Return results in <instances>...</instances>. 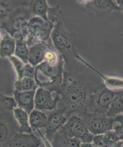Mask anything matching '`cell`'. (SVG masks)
<instances>
[{
  "mask_svg": "<svg viewBox=\"0 0 123 147\" xmlns=\"http://www.w3.org/2000/svg\"><path fill=\"white\" fill-rule=\"evenodd\" d=\"M115 2L121 9V11H123V1H115Z\"/></svg>",
  "mask_w": 123,
  "mask_h": 147,
  "instance_id": "cell-26",
  "label": "cell"
},
{
  "mask_svg": "<svg viewBox=\"0 0 123 147\" xmlns=\"http://www.w3.org/2000/svg\"><path fill=\"white\" fill-rule=\"evenodd\" d=\"M60 101L59 95L56 94L53 98L52 92L42 88H38L35 93L34 102L36 109L52 111L57 109V103Z\"/></svg>",
  "mask_w": 123,
  "mask_h": 147,
  "instance_id": "cell-6",
  "label": "cell"
},
{
  "mask_svg": "<svg viewBox=\"0 0 123 147\" xmlns=\"http://www.w3.org/2000/svg\"><path fill=\"white\" fill-rule=\"evenodd\" d=\"M66 110L64 108L56 109L52 110L48 115V124L46 127L45 137L50 142L60 129L65 125L66 118L65 116Z\"/></svg>",
  "mask_w": 123,
  "mask_h": 147,
  "instance_id": "cell-7",
  "label": "cell"
},
{
  "mask_svg": "<svg viewBox=\"0 0 123 147\" xmlns=\"http://www.w3.org/2000/svg\"><path fill=\"white\" fill-rule=\"evenodd\" d=\"M14 119L17 123L20 132L32 133L30 126L28 114L23 109L17 107L13 110Z\"/></svg>",
  "mask_w": 123,
  "mask_h": 147,
  "instance_id": "cell-16",
  "label": "cell"
},
{
  "mask_svg": "<svg viewBox=\"0 0 123 147\" xmlns=\"http://www.w3.org/2000/svg\"><path fill=\"white\" fill-rule=\"evenodd\" d=\"M37 131H38V132H39V134H40V136H41L42 140L44 142V145H45L46 147H53L49 140H47L45 136H43L42 134V132H41V131H40V130L38 129L37 130Z\"/></svg>",
  "mask_w": 123,
  "mask_h": 147,
  "instance_id": "cell-24",
  "label": "cell"
},
{
  "mask_svg": "<svg viewBox=\"0 0 123 147\" xmlns=\"http://www.w3.org/2000/svg\"><path fill=\"white\" fill-rule=\"evenodd\" d=\"M123 141L118 140L112 129L104 134L94 136L93 144L99 147H121Z\"/></svg>",
  "mask_w": 123,
  "mask_h": 147,
  "instance_id": "cell-11",
  "label": "cell"
},
{
  "mask_svg": "<svg viewBox=\"0 0 123 147\" xmlns=\"http://www.w3.org/2000/svg\"><path fill=\"white\" fill-rule=\"evenodd\" d=\"M95 85L89 84L65 75L63 83L54 88L52 92L58 94L65 115H78L87 112L89 99Z\"/></svg>",
  "mask_w": 123,
  "mask_h": 147,
  "instance_id": "cell-1",
  "label": "cell"
},
{
  "mask_svg": "<svg viewBox=\"0 0 123 147\" xmlns=\"http://www.w3.org/2000/svg\"><path fill=\"white\" fill-rule=\"evenodd\" d=\"M114 91L113 98L106 115L108 117L113 118L123 114V90Z\"/></svg>",
  "mask_w": 123,
  "mask_h": 147,
  "instance_id": "cell-15",
  "label": "cell"
},
{
  "mask_svg": "<svg viewBox=\"0 0 123 147\" xmlns=\"http://www.w3.org/2000/svg\"><path fill=\"white\" fill-rule=\"evenodd\" d=\"M80 59L82 62L84 63L87 67L91 68L101 77L104 81L103 84L106 87L113 91L123 90V78L104 75L91 66V64L82 59Z\"/></svg>",
  "mask_w": 123,
  "mask_h": 147,
  "instance_id": "cell-12",
  "label": "cell"
},
{
  "mask_svg": "<svg viewBox=\"0 0 123 147\" xmlns=\"http://www.w3.org/2000/svg\"><path fill=\"white\" fill-rule=\"evenodd\" d=\"M38 85L33 78L24 77L17 81L14 84L15 90L19 92L36 90Z\"/></svg>",
  "mask_w": 123,
  "mask_h": 147,
  "instance_id": "cell-17",
  "label": "cell"
},
{
  "mask_svg": "<svg viewBox=\"0 0 123 147\" xmlns=\"http://www.w3.org/2000/svg\"><path fill=\"white\" fill-rule=\"evenodd\" d=\"M27 51L25 46L23 44H19L17 46L16 53L17 55L23 58L27 56Z\"/></svg>",
  "mask_w": 123,
  "mask_h": 147,
  "instance_id": "cell-21",
  "label": "cell"
},
{
  "mask_svg": "<svg viewBox=\"0 0 123 147\" xmlns=\"http://www.w3.org/2000/svg\"><path fill=\"white\" fill-rule=\"evenodd\" d=\"M123 147V143L122 145V147Z\"/></svg>",
  "mask_w": 123,
  "mask_h": 147,
  "instance_id": "cell-27",
  "label": "cell"
},
{
  "mask_svg": "<svg viewBox=\"0 0 123 147\" xmlns=\"http://www.w3.org/2000/svg\"><path fill=\"white\" fill-rule=\"evenodd\" d=\"M42 140L32 133L18 132L8 147H40Z\"/></svg>",
  "mask_w": 123,
  "mask_h": 147,
  "instance_id": "cell-8",
  "label": "cell"
},
{
  "mask_svg": "<svg viewBox=\"0 0 123 147\" xmlns=\"http://www.w3.org/2000/svg\"><path fill=\"white\" fill-rule=\"evenodd\" d=\"M113 130L118 140L123 142V114L114 118Z\"/></svg>",
  "mask_w": 123,
  "mask_h": 147,
  "instance_id": "cell-19",
  "label": "cell"
},
{
  "mask_svg": "<svg viewBox=\"0 0 123 147\" xmlns=\"http://www.w3.org/2000/svg\"><path fill=\"white\" fill-rule=\"evenodd\" d=\"M90 133L94 136L103 135L113 129L114 118L106 115L86 112L79 115Z\"/></svg>",
  "mask_w": 123,
  "mask_h": 147,
  "instance_id": "cell-4",
  "label": "cell"
},
{
  "mask_svg": "<svg viewBox=\"0 0 123 147\" xmlns=\"http://www.w3.org/2000/svg\"><path fill=\"white\" fill-rule=\"evenodd\" d=\"M80 147H95V146L93 143H82Z\"/></svg>",
  "mask_w": 123,
  "mask_h": 147,
  "instance_id": "cell-25",
  "label": "cell"
},
{
  "mask_svg": "<svg viewBox=\"0 0 123 147\" xmlns=\"http://www.w3.org/2000/svg\"><path fill=\"white\" fill-rule=\"evenodd\" d=\"M30 59H32L33 62H36V60H40L41 58L42 52L40 48H36L35 49V51H32L31 53Z\"/></svg>",
  "mask_w": 123,
  "mask_h": 147,
  "instance_id": "cell-22",
  "label": "cell"
},
{
  "mask_svg": "<svg viewBox=\"0 0 123 147\" xmlns=\"http://www.w3.org/2000/svg\"><path fill=\"white\" fill-rule=\"evenodd\" d=\"M1 147H8L13 138L18 132H20L19 125L14 120L11 114L5 110H1Z\"/></svg>",
  "mask_w": 123,
  "mask_h": 147,
  "instance_id": "cell-5",
  "label": "cell"
},
{
  "mask_svg": "<svg viewBox=\"0 0 123 147\" xmlns=\"http://www.w3.org/2000/svg\"><path fill=\"white\" fill-rule=\"evenodd\" d=\"M53 147H80L82 142L77 138H69L61 134L58 131L50 142Z\"/></svg>",
  "mask_w": 123,
  "mask_h": 147,
  "instance_id": "cell-14",
  "label": "cell"
},
{
  "mask_svg": "<svg viewBox=\"0 0 123 147\" xmlns=\"http://www.w3.org/2000/svg\"><path fill=\"white\" fill-rule=\"evenodd\" d=\"M14 42L10 38H6L4 39L1 45L2 53L5 56H9L13 52Z\"/></svg>",
  "mask_w": 123,
  "mask_h": 147,
  "instance_id": "cell-20",
  "label": "cell"
},
{
  "mask_svg": "<svg viewBox=\"0 0 123 147\" xmlns=\"http://www.w3.org/2000/svg\"><path fill=\"white\" fill-rule=\"evenodd\" d=\"M29 120L33 132L40 128H45L48 124V118L45 113L35 109L30 114Z\"/></svg>",
  "mask_w": 123,
  "mask_h": 147,
  "instance_id": "cell-13",
  "label": "cell"
},
{
  "mask_svg": "<svg viewBox=\"0 0 123 147\" xmlns=\"http://www.w3.org/2000/svg\"><path fill=\"white\" fill-rule=\"evenodd\" d=\"M58 132L68 137L78 138L83 143H93L95 136L90 133L81 118L77 115L71 117Z\"/></svg>",
  "mask_w": 123,
  "mask_h": 147,
  "instance_id": "cell-3",
  "label": "cell"
},
{
  "mask_svg": "<svg viewBox=\"0 0 123 147\" xmlns=\"http://www.w3.org/2000/svg\"><path fill=\"white\" fill-rule=\"evenodd\" d=\"M114 93L104 84L95 85L89 99L87 112L106 115Z\"/></svg>",
  "mask_w": 123,
  "mask_h": 147,
  "instance_id": "cell-2",
  "label": "cell"
},
{
  "mask_svg": "<svg viewBox=\"0 0 123 147\" xmlns=\"http://www.w3.org/2000/svg\"><path fill=\"white\" fill-rule=\"evenodd\" d=\"M40 147H43V146H40Z\"/></svg>",
  "mask_w": 123,
  "mask_h": 147,
  "instance_id": "cell-30",
  "label": "cell"
},
{
  "mask_svg": "<svg viewBox=\"0 0 123 147\" xmlns=\"http://www.w3.org/2000/svg\"><path fill=\"white\" fill-rule=\"evenodd\" d=\"M45 6L44 3H42V1H37L35 4V11L38 13L42 14L45 10Z\"/></svg>",
  "mask_w": 123,
  "mask_h": 147,
  "instance_id": "cell-23",
  "label": "cell"
},
{
  "mask_svg": "<svg viewBox=\"0 0 123 147\" xmlns=\"http://www.w3.org/2000/svg\"><path fill=\"white\" fill-rule=\"evenodd\" d=\"M86 7L90 11L97 13H109L114 10L121 11L115 1H88L86 3Z\"/></svg>",
  "mask_w": 123,
  "mask_h": 147,
  "instance_id": "cell-10",
  "label": "cell"
},
{
  "mask_svg": "<svg viewBox=\"0 0 123 147\" xmlns=\"http://www.w3.org/2000/svg\"><path fill=\"white\" fill-rule=\"evenodd\" d=\"M94 146H95V145H94ZM95 147H97V146H95Z\"/></svg>",
  "mask_w": 123,
  "mask_h": 147,
  "instance_id": "cell-28",
  "label": "cell"
},
{
  "mask_svg": "<svg viewBox=\"0 0 123 147\" xmlns=\"http://www.w3.org/2000/svg\"><path fill=\"white\" fill-rule=\"evenodd\" d=\"M0 100L1 108H2V110L13 111L14 109L18 107L16 101L14 98L13 97L6 96L1 94L0 95Z\"/></svg>",
  "mask_w": 123,
  "mask_h": 147,
  "instance_id": "cell-18",
  "label": "cell"
},
{
  "mask_svg": "<svg viewBox=\"0 0 123 147\" xmlns=\"http://www.w3.org/2000/svg\"><path fill=\"white\" fill-rule=\"evenodd\" d=\"M122 49L123 50V48H122Z\"/></svg>",
  "mask_w": 123,
  "mask_h": 147,
  "instance_id": "cell-31",
  "label": "cell"
},
{
  "mask_svg": "<svg viewBox=\"0 0 123 147\" xmlns=\"http://www.w3.org/2000/svg\"><path fill=\"white\" fill-rule=\"evenodd\" d=\"M122 36H123V33L122 34Z\"/></svg>",
  "mask_w": 123,
  "mask_h": 147,
  "instance_id": "cell-29",
  "label": "cell"
},
{
  "mask_svg": "<svg viewBox=\"0 0 123 147\" xmlns=\"http://www.w3.org/2000/svg\"><path fill=\"white\" fill-rule=\"evenodd\" d=\"M36 90L19 92L13 91L14 98L18 105V107L23 109L28 115L35 108L34 99Z\"/></svg>",
  "mask_w": 123,
  "mask_h": 147,
  "instance_id": "cell-9",
  "label": "cell"
}]
</instances>
